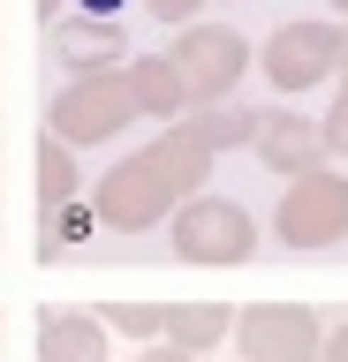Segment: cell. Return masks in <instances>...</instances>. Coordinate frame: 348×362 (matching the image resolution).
Segmentation results:
<instances>
[{
  "label": "cell",
  "mask_w": 348,
  "mask_h": 362,
  "mask_svg": "<svg viewBox=\"0 0 348 362\" xmlns=\"http://www.w3.org/2000/svg\"><path fill=\"white\" fill-rule=\"evenodd\" d=\"M76 8H84V16H114L121 0H76Z\"/></svg>",
  "instance_id": "obj_1"
}]
</instances>
